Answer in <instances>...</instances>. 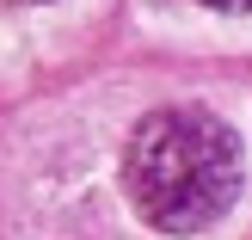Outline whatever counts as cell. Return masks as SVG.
<instances>
[{"label": "cell", "instance_id": "1", "mask_svg": "<svg viewBox=\"0 0 252 240\" xmlns=\"http://www.w3.org/2000/svg\"><path fill=\"white\" fill-rule=\"evenodd\" d=\"M240 136L197 105H166L142 117L123 148L129 204L160 234H203L209 222H221L240 197Z\"/></svg>", "mask_w": 252, "mask_h": 240}, {"label": "cell", "instance_id": "2", "mask_svg": "<svg viewBox=\"0 0 252 240\" xmlns=\"http://www.w3.org/2000/svg\"><path fill=\"white\" fill-rule=\"evenodd\" d=\"M203 6H216V12H252V0H203Z\"/></svg>", "mask_w": 252, "mask_h": 240}, {"label": "cell", "instance_id": "3", "mask_svg": "<svg viewBox=\"0 0 252 240\" xmlns=\"http://www.w3.org/2000/svg\"><path fill=\"white\" fill-rule=\"evenodd\" d=\"M19 6H43V0H19Z\"/></svg>", "mask_w": 252, "mask_h": 240}]
</instances>
